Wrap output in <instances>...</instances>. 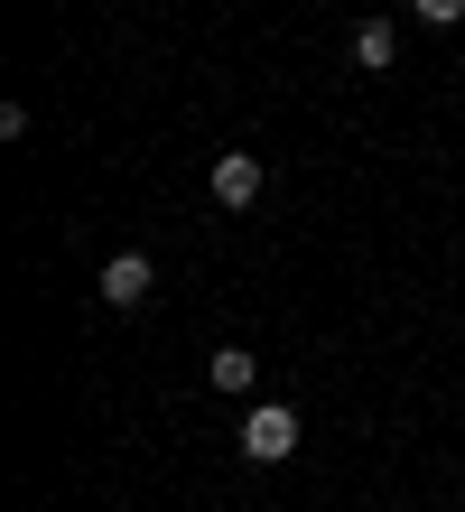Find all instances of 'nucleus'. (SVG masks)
<instances>
[{
	"label": "nucleus",
	"mask_w": 465,
	"mask_h": 512,
	"mask_svg": "<svg viewBox=\"0 0 465 512\" xmlns=\"http://www.w3.org/2000/svg\"><path fill=\"white\" fill-rule=\"evenodd\" d=\"M242 457H252V466H289L298 457V410L289 401H261L252 419H242Z\"/></svg>",
	"instance_id": "f257e3e1"
},
{
	"label": "nucleus",
	"mask_w": 465,
	"mask_h": 512,
	"mask_svg": "<svg viewBox=\"0 0 465 512\" xmlns=\"http://www.w3.org/2000/svg\"><path fill=\"white\" fill-rule=\"evenodd\" d=\"M149 289H159V270H149V252H112L103 261V308H149Z\"/></svg>",
	"instance_id": "f03ea898"
},
{
	"label": "nucleus",
	"mask_w": 465,
	"mask_h": 512,
	"mask_svg": "<svg viewBox=\"0 0 465 512\" xmlns=\"http://www.w3.org/2000/svg\"><path fill=\"white\" fill-rule=\"evenodd\" d=\"M214 205H224V215L261 205V159H252V149H224V159H214Z\"/></svg>",
	"instance_id": "7ed1b4c3"
},
{
	"label": "nucleus",
	"mask_w": 465,
	"mask_h": 512,
	"mask_svg": "<svg viewBox=\"0 0 465 512\" xmlns=\"http://www.w3.org/2000/svg\"><path fill=\"white\" fill-rule=\"evenodd\" d=\"M391 56H400V28H391V19H363V28H354V66H363V75H391Z\"/></svg>",
	"instance_id": "20e7f679"
},
{
	"label": "nucleus",
	"mask_w": 465,
	"mask_h": 512,
	"mask_svg": "<svg viewBox=\"0 0 465 512\" xmlns=\"http://www.w3.org/2000/svg\"><path fill=\"white\" fill-rule=\"evenodd\" d=\"M205 382H214V391H252V382H261V364H252V345H214V364H205Z\"/></svg>",
	"instance_id": "39448f33"
},
{
	"label": "nucleus",
	"mask_w": 465,
	"mask_h": 512,
	"mask_svg": "<svg viewBox=\"0 0 465 512\" xmlns=\"http://www.w3.org/2000/svg\"><path fill=\"white\" fill-rule=\"evenodd\" d=\"M410 10H419L428 28H456V19H465V0H410Z\"/></svg>",
	"instance_id": "423d86ee"
}]
</instances>
